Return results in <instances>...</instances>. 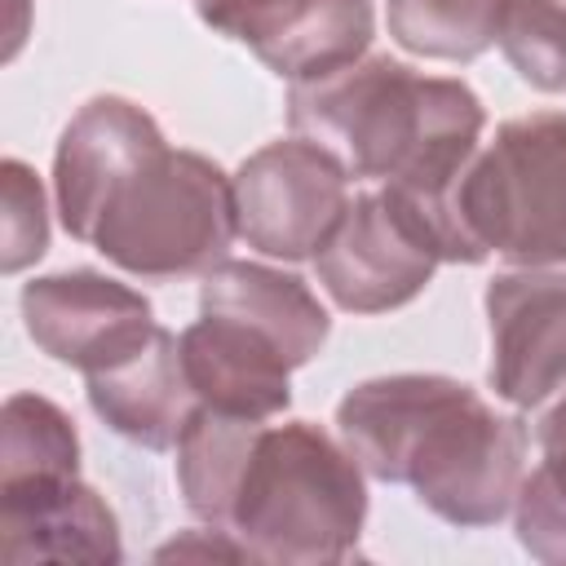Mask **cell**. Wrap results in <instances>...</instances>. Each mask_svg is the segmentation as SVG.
<instances>
[{
  "label": "cell",
  "instance_id": "cell-1",
  "mask_svg": "<svg viewBox=\"0 0 566 566\" xmlns=\"http://www.w3.org/2000/svg\"><path fill=\"white\" fill-rule=\"evenodd\" d=\"M363 478L349 447L310 420L265 424L199 407L177 442L186 509L226 531L248 562H345L367 522Z\"/></svg>",
  "mask_w": 566,
  "mask_h": 566
},
{
  "label": "cell",
  "instance_id": "cell-2",
  "mask_svg": "<svg viewBox=\"0 0 566 566\" xmlns=\"http://www.w3.org/2000/svg\"><path fill=\"white\" fill-rule=\"evenodd\" d=\"M336 433L367 478L411 486L433 517L460 531L504 522L526 478V424L438 371L354 385L336 402Z\"/></svg>",
  "mask_w": 566,
  "mask_h": 566
},
{
  "label": "cell",
  "instance_id": "cell-3",
  "mask_svg": "<svg viewBox=\"0 0 566 566\" xmlns=\"http://www.w3.org/2000/svg\"><path fill=\"white\" fill-rule=\"evenodd\" d=\"M287 124L332 150L349 177L407 190L433 221L438 199L482 146L486 111L464 80L420 75L389 53L292 84Z\"/></svg>",
  "mask_w": 566,
  "mask_h": 566
},
{
  "label": "cell",
  "instance_id": "cell-4",
  "mask_svg": "<svg viewBox=\"0 0 566 566\" xmlns=\"http://www.w3.org/2000/svg\"><path fill=\"white\" fill-rule=\"evenodd\" d=\"M451 265L491 252L522 270L566 265V115L535 111L495 128L433 208Z\"/></svg>",
  "mask_w": 566,
  "mask_h": 566
},
{
  "label": "cell",
  "instance_id": "cell-5",
  "mask_svg": "<svg viewBox=\"0 0 566 566\" xmlns=\"http://www.w3.org/2000/svg\"><path fill=\"white\" fill-rule=\"evenodd\" d=\"M239 239L234 177L199 150L146 155L106 199L93 248L124 274L146 283L203 279Z\"/></svg>",
  "mask_w": 566,
  "mask_h": 566
},
{
  "label": "cell",
  "instance_id": "cell-6",
  "mask_svg": "<svg viewBox=\"0 0 566 566\" xmlns=\"http://www.w3.org/2000/svg\"><path fill=\"white\" fill-rule=\"evenodd\" d=\"M442 261L429 212L407 190L376 186L349 199L340 226L314 256V274L336 310L389 314L416 301Z\"/></svg>",
  "mask_w": 566,
  "mask_h": 566
},
{
  "label": "cell",
  "instance_id": "cell-7",
  "mask_svg": "<svg viewBox=\"0 0 566 566\" xmlns=\"http://www.w3.org/2000/svg\"><path fill=\"white\" fill-rule=\"evenodd\" d=\"M345 164L305 137H283L248 155L234 172L239 239L261 256L305 261L332 239L349 208Z\"/></svg>",
  "mask_w": 566,
  "mask_h": 566
},
{
  "label": "cell",
  "instance_id": "cell-8",
  "mask_svg": "<svg viewBox=\"0 0 566 566\" xmlns=\"http://www.w3.org/2000/svg\"><path fill=\"white\" fill-rule=\"evenodd\" d=\"M195 9L217 35L243 44L265 71L292 84L367 57L376 35L371 0H195Z\"/></svg>",
  "mask_w": 566,
  "mask_h": 566
},
{
  "label": "cell",
  "instance_id": "cell-9",
  "mask_svg": "<svg viewBox=\"0 0 566 566\" xmlns=\"http://www.w3.org/2000/svg\"><path fill=\"white\" fill-rule=\"evenodd\" d=\"M22 323L40 354L84 376L128 358L155 336L150 301L97 270H62L22 283Z\"/></svg>",
  "mask_w": 566,
  "mask_h": 566
},
{
  "label": "cell",
  "instance_id": "cell-10",
  "mask_svg": "<svg viewBox=\"0 0 566 566\" xmlns=\"http://www.w3.org/2000/svg\"><path fill=\"white\" fill-rule=\"evenodd\" d=\"M486 380L517 411L566 389V265L504 270L486 283Z\"/></svg>",
  "mask_w": 566,
  "mask_h": 566
},
{
  "label": "cell",
  "instance_id": "cell-11",
  "mask_svg": "<svg viewBox=\"0 0 566 566\" xmlns=\"http://www.w3.org/2000/svg\"><path fill=\"white\" fill-rule=\"evenodd\" d=\"M159 124L128 97L102 93L88 97L57 137L53 150V199L62 230L80 243H93L97 217L111 190L155 150H164Z\"/></svg>",
  "mask_w": 566,
  "mask_h": 566
},
{
  "label": "cell",
  "instance_id": "cell-12",
  "mask_svg": "<svg viewBox=\"0 0 566 566\" xmlns=\"http://www.w3.org/2000/svg\"><path fill=\"white\" fill-rule=\"evenodd\" d=\"M0 557L27 562H93L124 557L111 504L80 473H40L0 482Z\"/></svg>",
  "mask_w": 566,
  "mask_h": 566
},
{
  "label": "cell",
  "instance_id": "cell-13",
  "mask_svg": "<svg viewBox=\"0 0 566 566\" xmlns=\"http://www.w3.org/2000/svg\"><path fill=\"white\" fill-rule=\"evenodd\" d=\"M177 345L199 407L243 420H274L292 407V363L256 327L226 314H199Z\"/></svg>",
  "mask_w": 566,
  "mask_h": 566
},
{
  "label": "cell",
  "instance_id": "cell-14",
  "mask_svg": "<svg viewBox=\"0 0 566 566\" xmlns=\"http://www.w3.org/2000/svg\"><path fill=\"white\" fill-rule=\"evenodd\" d=\"M84 394L97 420L146 451H172L199 411V398L181 367V345L168 327L133 349L128 358L84 376Z\"/></svg>",
  "mask_w": 566,
  "mask_h": 566
},
{
  "label": "cell",
  "instance_id": "cell-15",
  "mask_svg": "<svg viewBox=\"0 0 566 566\" xmlns=\"http://www.w3.org/2000/svg\"><path fill=\"white\" fill-rule=\"evenodd\" d=\"M199 314H226L270 336L292 367H305L332 336V318L305 279L261 261L226 256L199 283Z\"/></svg>",
  "mask_w": 566,
  "mask_h": 566
},
{
  "label": "cell",
  "instance_id": "cell-16",
  "mask_svg": "<svg viewBox=\"0 0 566 566\" xmlns=\"http://www.w3.org/2000/svg\"><path fill=\"white\" fill-rule=\"evenodd\" d=\"M513 0H385L398 49L429 62H473L504 35Z\"/></svg>",
  "mask_w": 566,
  "mask_h": 566
},
{
  "label": "cell",
  "instance_id": "cell-17",
  "mask_svg": "<svg viewBox=\"0 0 566 566\" xmlns=\"http://www.w3.org/2000/svg\"><path fill=\"white\" fill-rule=\"evenodd\" d=\"M40 473H80L75 424L44 394H9L0 411V482Z\"/></svg>",
  "mask_w": 566,
  "mask_h": 566
},
{
  "label": "cell",
  "instance_id": "cell-18",
  "mask_svg": "<svg viewBox=\"0 0 566 566\" xmlns=\"http://www.w3.org/2000/svg\"><path fill=\"white\" fill-rule=\"evenodd\" d=\"M500 49L539 93L566 88V0H513Z\"/></svg>",
  "mask_w": 566,
  "mask_h": 566
},
{
  "label": "cell",
  "instance_id": "cell-19",
  "mask_svg": "<svg viewBox=\"0 0 566 566\" xmlns=\"http://www.w3.org/2000/svg\"><path fill=\"white\" fill-rule=\"evenodd\" d=\"M0 199H4V248H0V270L22 274L31 261L44 256L49 248V208H44V186L22 159L0 164Z\"/></svg>",
  "mask_w": 566,
  "mask_h": 566
},
{
  "label": "cell",
  "instance_id": "cell-20",
  "mask_svg": "<svg viewBox=\"0 0 566 566\" xmlns=\"http://www.w3.org/2000/svg\"><path fill=\"white\" fill-rule=\"evenodd\" d=\"M513 531L517 544L548 566H566V478L548 464H535V473L522 478V491L513 500Z\"/></svg>",
  "mask_w": 566,
  "mask_h": 566
},
{
  "label": "cell",
  "instance_id": "cell-21",
  "mask_svg": "<svg viewBox=\"0 0 566 566\" xmlns=\"http://www.w3.org/2000/svg\"><path fill=\"white\" fill-rule=\"evenodd\" d=\"M535 442H539V464H548L553 473L566 478V389H562V398L539 416Z\"/></svg>",
  "mask_w": 566,
  "mask_h": 566
}]
</instances>
